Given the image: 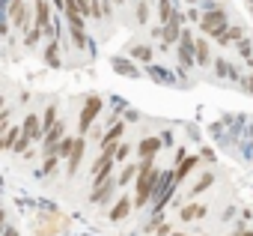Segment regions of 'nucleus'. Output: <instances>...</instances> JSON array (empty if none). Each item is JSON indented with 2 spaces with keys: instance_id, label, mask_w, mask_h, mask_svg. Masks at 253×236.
Instances as JSON below:
<instances>
[{
  "instance_id": "f257e3e1",
  "label": "nucleus",
  "mask_w": 253,
  "mask_h": 236,
  "mask_svg": "<svg viewBox=\"0 0 253 236\" xmlns=\"http://www.w3.org/2000/svg\"><path fill=\"white\" fill-rule=\"evenodd\" d=\"M158 177H161V174L152 168V159H143V165L137 168V197H134V206L149 203V197H152V188H155Z\"/></svg>"
},
{
  "instance_id": "f03ea898",
  "label": "nucleus",
  "mask_w": 253,
  "mask_h": 236,
  "mask_svg": "<svg viewBox=\"0 0 253 236\" xmlns=\"http://www.w3.org/2000/svg\"><path fill=\"white\" fill-rule=\"evenodd\" d=\"M69 230V218L63 212H39L33 221V233L36 236H60Z\"/></svg>"
},
{
  "instance_id": "7ed1b4c3",
  "label": "nucleus",
  "mask_w": 253,
  "mask_h": 236,
  "mask_svg": "<svg viewBox=\"0 0 253 236\" xmlns=\"http://www.w3.org/2000/svg\"><path fill=\"white\" fill-rule=\"evenodd\" d=\"M200 27H203L209 36H220V33L226 30V12H223L220 6H217V9H214V6L206 9V15L200 18Z\"/></svg>"
},
{
  "instance_id": "20e7f679",
  "label": "nucleus",
  "mask_w": 253,
  "mask_h": 236,
  "mask_svg": "<svg viewBox=\"0 0 253 236\" xmlns=\"http://www.w3.org/2000/svg\"><path fill=\"white\" fill-rule=\"evenodd\" d=\"M33 9H36V27H39V30H42L45 36L57 39L54 21H51V3H48V0H36V3H33Z\"/></svg>"
},
{
  "instance_id": "39448f33",
  "label": "nucleus",
  "mask_w": 253,
  "mask_h": 236,
  "mask_svg": "<svg viewBox=\"0 0 253 236\" xmlns=\"http://www.w3.org/2000/svg\"><path fill=\"white\" fill-rule=\"evenodd\" d=\"M98 111H101V99H98V96H89V99L84 102L81 120H78V129H81V135H86V132L92 129V120L98 117Z\"/></svg>"
},
{
  "instance_id": "423d86ee",
  "label": "nucleus",
  "mask_w": 253,
  "mask_h": 236,
  "mask_svg": "<svg viewBox=\"0 0 253 236\" xmlns=\"http://www.w3.org/2000/svg\"><path fill=\"white\" fill-rule=\"evenodd\" d=\"M9 21L18 30H27L30 27V6L24 3V0H12V3H9Z\"/></svg>"
},
{
  "instance_id": "0eeeda50",
  "label": "nucleus",
  "mask_w": 253,
  "mask_h": 236,
  "mask_svg": "<svg viewBox=\"0 0 253 236\" xmlns=\"http://www.w3.org/2000/svg\"><path fill=\"white\" fill-rule=\"evenodd\" d=\"M179 60H182V69L194 66V36H191V30H179Z\"/></svg>"
},
{
  "instance_id": "6e6552de",
  "label": "nucleus",
  "mask_w": 253,
  "mask_h": 236,
  "mask_svg": "<svg viewBox=\"0 0 253 236\" xmlns=\"http://www.w3.org/2000/svg\"><path fill=\"white\" fill-rule=\"evenodd\" d=\"M84 150H86V141H84V135H81V138H75V144H72V153L66 156V162H69V177H75V174H78V168H81V159H84Z\"/></svg>"
},
{
  "instance_id": "1a4fd4ad",
  "label": "nucleus",
  "mask_w": 253,
  "mask_h": 236,
  "mask_svg": "<svg viewBox=\"0 0 253 236\" xmlns=\"http://www.w3.org/2000/svg\"><path fill=\"white\" fill-rule=\"evenodd\" d=\"M21 135L30 138V141H42V120H39V114H27V120L21 126Z\"/></svg>"
},
{
  "instance_id": "9d476101",
  "label": "nucleus",
  "mask_w": 253,
  "mask_h": 236,
  "mask_svg": "<svg viewBox=\"0 0 253 236\" xmlns=\"http://www.w3.org/2000/svg\"><path fill=\"white\" fill-rule=\"evenodd\" d=\"M113 188H116V179H110V177H107L104 182H98V185L92 188V197H89V200H92V203H107V200H110V194H113Z\"/></svg>"
},
{
  "instance_id": "9b49d317",
  "label": "nucleus",
  "mask_w": 253,
  "mask_h": 236,
  "mask_svg": "<svg viewBox=\"0 0 253 236\" xmlns=\"http://www.w3.org/2000/svg\"><path fill=\"white\" fill-rule=\"evenodd\" d=\"M194 63H200V66H209L211 63V51H209V42L206 39H194Z\"/></svg>"
},
{
  "instance_id": "f8f14e48",
  "label": "nucleus",
  "mask_w": 253,
  "mask_h": 236,
  "mask_svg": "<svg viewBox=\"0 0 253 236\" xmlns=\"http://www.w3.org/2000/svg\"><path fill=\"white\" fill-rule=\"evenodd\" d=\"M128 212H131V200H128V197H119V200L113 203V209H110V221H122Z\"/></svg>"
},
{
  "instance_id": "ddd939ff",
  "label": "nucleus",
  "mask_w": 253,
  "mask_h": 236,
  "mask_svg": "<svg viewBox=\"0 0 253 236\" xmlns=\"http://www.w3.org/2000/svg\"><path fill=\"white\" fill-rule=\"evenodd\" d=\"M158 150H161V141H158V138H146V141H140V147H137L140 159H155Z\"/></svg>"
},
{
  "instance_id": "4468645a",
  "label": "nucleus",
  "mask_w": 253,
  "mask_h": 236,
  "mask_svg": "<svg viewBox=\"0 0 253 236\" xmlns=\"http://www.w3.org/2000/svg\"><path fill=\"white\" fill-rule=\"evenodd\" d=\"M45 63L48 66H60L63 60H60V45H57V39H51V45L45 48Z\"/></svg>"
},
{
  "instance_id": "2eb2a0df",
  "label": "nucleus",
  "mask_w": 253,
  "mask_h": 236,
  "mask_svg": "<svg viewBox=\"0 0 253 236\" xmlns=\"http://www.w3.org/2000/svg\"><path fill=\"white\" fill-rule=\"evenodd\" d=\"M194 165H197V156H191V159H188V156H185V159H182V162H179V171H176V174H173V179H185V177H188V174H191V171H194Z\"/></svg>"
},
{
  "instance_id": "dca6fc26",
  "label": "nucleus",
  "mask_w": 253,
  "mask_h": 236,
  "mask_svg": "<svg viewBox=\"0 0 253 236\" xmlns=\"http://www.w3.org/2000/svg\"><path fill=\"white\" fill-rule=\"evenodd\" d=\"M206 215V206H197V203H191V206H182V221H194V218H203Z\"/></svg>"
},
{
  "instance_id": "f3484780",
  "label": "nucleus",
  "mask_w": 253,
  "mask_h": 236,
  "mask_svg": "<svg viewBox=\"0 0 253 236\" xmlns=\"http://www.w3.org/2000/svg\"><path fill=\"white\" fill-rule=\"evenodd\" d=\"M152 54H155V51H152L149 45H134V48H131V57L140 60V63H152Z\"/></svg>"
},
{
  "instance_id": "a211bd4d",
  "label": "nucleus",
  "mask_w": 253,
  "mask_h": 236,
  "mask_svg": "<svg viewBox=\"0 0 253 236\" xmlns=\"http://www.w3.org/2000/svg\"><path fill=\"white\" fill-rule=\"evenodd\" d=\"M122 132H125V123H113V129L101 138V147H107V144H116L119 138H122Z\"/></svg>"
},
{
  "instance_id": "6ab92c4d",
  "label": "nucleus",
  "mask_w": 253,
  "mask_h": 236,
  "mask_svg": "<svg viewBox=\"0 0 253 236\" xmlns=\"http://www.w3.org/2000/svg\"><path fill=\"white\" fill-rule=\"evenodd\" d=\"M30 144H33L30 138H24V135H18V138L12 141V147H9V150H12V153H18V156H27V153H30Z\"/></svg>"
},
{
  "instance_id": "aec40b11",
  "label": "nucleus",
  "mask_w": 253,
  "mask_h": 236,
  "mask_svg": "<svg viewBox=\"0 0 253 236\" xmlns=\"http://www.w3.org/2000/svg\"><path fill=\"white\" fill-rule=\"evenodd\" d=\"M113 69L122 72V75H128V78H137V69H134L128 60H113Z\"/></svg>"
},
{
  "instance_id": "412c9836",
  "label": "nucleus",
  "mask_w": 253,
  "mask_h": 236,
  "mask_svg": "<svg viewBox=\"0 0 253 236\" xmlns=\"http://www.w3.org/2000/svg\"><path fill=\"white\" fill-rule=\"evenodd\" d=\"M39 36H42V30H39L36 24H33V27H27V30H24V45H27V48H33V45L39 42Z\"/></svg>"
},
{
  "instance_id": "4be33fe9",
  "label": "nucleus",
  "mask_w": 253,
  "mask_h": 236,
  "mask_svg": "<svg viewBox=\"0 0 253 236\" xmlns=\"http://www.w3.org/2000/svg\"><path fill=\"white\" fill-rule=\"evenodd\" d=\"M39 120H42V132H45V129H51V126L57 123V108L51 105V108L45 111V117H39Z\"/></svg>"
},
{
  "instance_id": "5701e85b",
  "label": "nucleus",
  "mask_w": 253,
  "mask_h": 236,
  "mask_svg": "<svg viewBox=\"0 0 253 236\" xmlns=\"http://www.w3.org/2000/svg\"><path fill=\"white\" fill-rule=\"evenodd\" d=\"M134 177H137V165H128V168H122V174H119V179H116V182H119V185H125V182H131Z\"/></svg>"
},
{
  "instance_id": "b1692460",
  "label": "nucleus",
  "mask_w": 253,
  "mask_h": 236,
  "mask_svg": "<svg viewBox=\"0 0 253 236\" xmlns=\"http://www.w3.org/2000/svg\"><path fill=\"white\" fill-rule=\"evenodd\" d=\"M158 15H161V21H164V24L173 18V0H161V6H158Z\"/></svg>"
},
{
  "instance_id": "393cba45",
  "label": "nucleus",
  "mask_w": 253,
  "mask_h": 236,
  "mask_svg": "<svg viewBox=\"0 0 253 236\" xmlns=\"http://www.w3.org/2000/svg\"><path fill=\"white\" fill-rule=\"evenodd\" d=\"M134 18H137L140 24H146V18H149V3H146V0H140V3L134 6Z\"/></svg>"
},
{
  "instance_id": "a878e982",
  "label": "nucleus",
  "mask_w": 253,
  "mask_h": 236,
  "mask_svg": "<svg viewBox=\"0 0 253 236\" xmlns=\"http://www.w3.org/2000/svg\"><path fill=\"white\" fill-rule=\"evenodd\" d=\"M57 165H60V159H57V156H45V168H42V177H51V174L57 171Z\"/></svg>"
},
{
  "instance_id": "bb28decb",
  "label": "nucleus",
  "mask_w": 253,
  "mask_h": 236,
  "mask_svg": "<svg viewBox=\"0 0 253 236\" xmlns=\"http://www.w3.org/2000/svg\"><path fill=\"white\" fill-rule=\"evenodd\" d=\"M128 153H131V147H128V144H116V147H113V159H119V162L128 159Z\"/></svg>"
},
{
  "instance_id": "cd10ccee",
  "label": "nucleus",
  "mask_w": 253,
  "mask_h": 236,
  "mask_svg": "<svg viewBox=\"0 0 253 236\" xmlns=\"http://www.w3.org/2000/svg\"><path fill=\"white\" fill-rule=\"evenodd\" d=\"M98 9H101V18H110L113 15V0H98Z\"/></svg>"
},
{
  "instance_id": "c85d7f7f",
  "label": "nucleus",
  "mask_w": 253,
  "mask_h": 236,
  "mask_svg": "<svg viewBox=\"0 0 253 236\" xmlns=\"http://www.w3.org/2000/svg\"><path fill=\"white\" fill-rule=\"evenodd\" d=\"M211 179H214V174H209V177H203V179L197 182V188H194V194H200L203 188H209V185H211Z\"/></svg>"
},
{
  "instance_id": "c756f323",
  "label": "nucleus",
  "mask_w": 253,
  "mask_h": 236,
  "mask_svg": "<svg viewBox=\"0 0 253 236\" xmlns=\"http://www.w3.org/2000/svg\"><path fill=\"white\" fill-rule=\"evenodd\" d=\"M3 236H18V230L15 227H3Z\"/></svg>"
},
{
  "instance_id": "7c9ffc66",
  "label": "nucleus",
  "mask_w": 253,
  "mask_h": 236,
  "mask_svg": "<svg viewBox=\"0 0 253 236\" xmlns=\"http://www.w3.org/2000/svg\"><path fill=\"white\" fill-rule=\"evenodd\" d=\"M3 221H6V215H3V209H0V233H3Z\"/></svg>"
},
{
  "instance_id": "2f4dec72",
  "label": "nucleus",
  "mask_w": 253,
  "mask_h": 236,
  "mask_svg": "<svg viewBox=\"0 0 253 236\" xmlns=\"http://www.w3.org/2000/svg\"><path fill=\"white\" fill-rule=\"evenodd\" d=\"M3 108H6V99H3V96H0V111H3Z\"/></svg>"
},
{
  "instance_id": "473e14b6",
  "label": "nucleus",
  "mask_w": 253,
  "mask_h": 236,
  "mask_svg": "<svg viewBox=\"0 0 253 236\" xmlns=\"http://www.w3.org/2000/svg\"><path fill=\"white\" fill-rule=\"evenodd\" d=\"M113 3H116V6H122V3H125V0H113Z\"/></svg>"
},
{
  "instance_id": "72a5a7b5",
  "label": "nucleus",
  "mask_w": 253,
  "mask_h": 236,
  "mask_svg": "<svg viewBox=\"0 0 253 236\" xmlns=\"http://www.w3.org/2000/svg\"><path fill=\"white\" fill-rule=\"evenodd\" d=\"M235 236H238V233H235ZM241 236H253V233H241Z\"/></svg>"
},
{
  "instance_id": "f704fd0d",
  "label": "nucleus",
  "mask_w": 253,
  "mask_h": 236,
  "mask_svg": "<svg viewBox=\"0 0 253 236\" xmlns=\"http://www.w3.org/2000/svg\"><path fill=\"white\" fill-rule=\"evenodd\" d=\"M173 236H182V233H173Z\"/></svg>"
}]
</instances>
